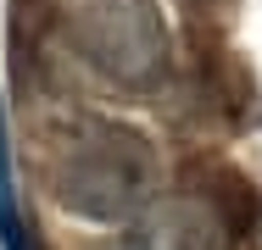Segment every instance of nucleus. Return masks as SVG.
<instances>
[{"mask_svg":"<svg viewBox=\"0 0 262 250\" xmlns=\"http://www.w3.org/2000/svg\"><path fill=\"white\" fill-rule=\"evenodd\" d=\"M51 195L78 222H128L157 195V150L117 117H78L56 139Z\"/></svg>","mask_w":262,"mask_h":250,"instance_id":"obj_1","label":"nucleus"},{"mask_svg":"<svg viewBox=\"0 0 262 250\" xmlns=\"http://www.w3.org/2000/svg\"><path fill=\"white\" fill-rule=\"evenodd\" d=\"M61 34L78 61L128 95H157L173 72V34L157 0H67Z\"/></svg>","mask_w":262,"mask_h":250,"instance_id":"obj_2","label":"nucleus"},{"mask_svg":"<svg viewBox=\"0 0 262 250\" xmlns=\"http://www.w3.org/2000/svg\"><path fill=\"white\" fill-rule=\"evenodd\" d=\"M234 206L207 184L151 195L128 217V250H234Z\"/></svg>","mask_w":262,"mask_h":250,"instance_id":"obj_3","label":"nucleus"},{"mask_svg":"<svg viewBox=\"0 0 262 250\" xmlns=\"http://www.w3.org/2000/svg\"><path fill=\"white\" fill-rule=\"evenodd\" d=\"M0 239L6 250H34L23 234V217H17V200H11V172H6V139H0Z\"/></svg>","mask_w":262,"mask_h":250,"instance_id":"obj_4","label":"nucleus"}]
</instances>
